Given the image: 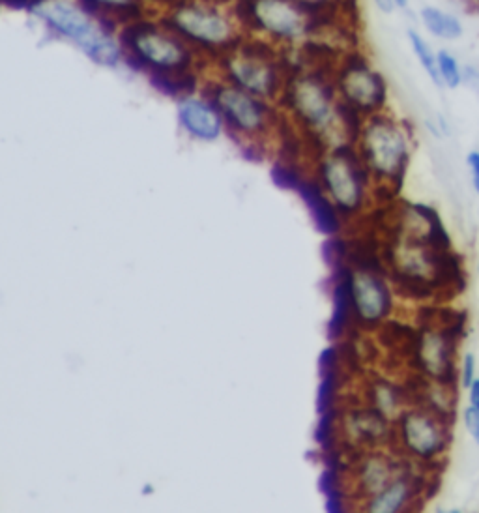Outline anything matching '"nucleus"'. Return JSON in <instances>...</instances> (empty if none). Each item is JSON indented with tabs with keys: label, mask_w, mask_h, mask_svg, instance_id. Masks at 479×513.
Masks as SVG:
<instances>
[{
	"label": "nucleus",
	"mask_w": 479,
	"mask_h": 513,
	"mask_svg": "<svg viewBox=\"0 0 479 513\" xmlns=\"http://www.w3.org/2000/svg\"><path fill=\"white\" fill-rule=\"evenodd\" d=\"M120 40L126 62L152 77L188 83L189 79L197 81L208 74L210 66L158 12H150L122 25Z\"/></svg>",
	"instance_id": "4"
},
{
	"label": "nucleus",
	"mask_w": 479,
	"mask_h": 513,
	"mask_svg": "<svg viewBox=\"0 0 479 513\" xmlns=\"http://www.w3.org/2000/svg\"><path fill=\"white\" fill-rule=\"evenodd\" d=\"M27 10L45 32L73 45L92 64L109 70L126 64L120 27L92 12L83 0H32Z\"/></svg>",
	"instance_id": "3"
},
{
	"label": "nucleus",
	"mask_w": 479,
	"mask_h": 513,
	"mask_svg": "<svg viewBox=\"0 0 479 513\" xmlns=\"http://www.w3.org/2000/svg\"><path fill=\"white\" fill-rule=\"evenodd\" d=\"M466 165L470 169V176H472V186L479 195V150H472L468 156H466Z\"/></svg>",
	"instance_id": "27"
},
{
	"label": "nucleus",
	"mask_w": 479,
	"mask_h": 513,
	"mask_svg": "<svg viewBox=\"0 0 479 513\" xmlns=\"http://www.w3.org/2000/svg\"><path fill=\"white\" fill-rule=\"evenodd\" d=\"M393 2H395L397 10H407L408 4H410V0H393Z\"/></svg>",
	"instance_id": "32"
},
{
	"label": "nucleus",
	"mask_w": 479,
	"mask_h": 513,
	"mask_svg": "<svg viewBox=\"0 0 479 513\" xmlns=\"http://www.w3.org/2000/svg\"><path fill=\"white\" fill-rule=\"evenodd\" d=\"M176 115L189 135L203 141H214L225 126L216 103L204 87L203 90H186L176 102Z\"/></svg>",
	"instance_id": "18"
},
{
	"label": "nucleus",
	"mask_w": 479,
	"mask_h": 513,
	"mask_svg": "<svg viewBox=\"0 0 479 513\" xmlns=\"http://www.w3.org/2000/svg\"><path fill=\"white\" fill-rule=\"evenodd\" d=\"M463 326V317L435 319V315L418 326L410 345L418 377L444 384L459 381L457 349L463 338Z\"/></svg>",
	"instance_id": "12"
},
{
	"label": "nucleus",
	"mask_w": 479,
	"mask_h": 513,
	"mask_svg": "<svg viewBox=\"0 0 479 513\" xmlns=\"http://www.w3.org/2000/svg\"><path fill=\"white\" fill-rule=\"evenodd\" d=\"M451 424L450 418L412 403L393 422V448L416 467L436 474L450 454Z\"/></svg>",
	"instance_id": "9"
},
{
	"label": "nucleus",
	"mask_w": 479,
	"mask_h": 513,
	"mask_svg": "<svg viewBox=\"0 0 479 513\" xmlns=\"http://www.w3.org/2000/svg\"><path fill=\"white\" fill-rule=\"evenodd\" d=\"M203 87L216 103L225 126L242 135H262L270 132L281 115L277 103L249 94L210 72L204 75Z\"/></svg>",
	"instance_id": "13"
},
{
	"label": "nucleus",
	"mask_w": 479,
	"mask_h": 513,
	"mask_svg": "<svg viewBox=\"0 0 479 513\" xmlns=\"http://www.w3.org/2000/svg\"><path fill=\"white\" fill-rule=\"evenodd\" d=\"M352 147L375 184V193H399L414 150V130L390 109L360 120Z\"/></svg>",
	"instance_id": "6"
},
{
	"label": "nucleus",
	"mask_w": 479,
	"mask_h": 513,
	"mask_svg": "<svg viewBox=\"0 0 479 513\" xmlns=\"http://www.w3.org/2000/svg\"><path fill=\"white\" fill-rule=\"evenodd\" d=\"M412 461L405 459L395 448H377L352 455L349 467V493L358 504L375 497L393 482Z\"/></svg>",
	"instance_id": "14"
},
{
	"label": "nucleus",
	"mask_w": 479,
	"mask_h": 513,
	"mask_svg": "<svg viewBox=\"0 0 479 513\" xmlns=\"http://www.w3.org/2000/svg\"><path fill=\"white\" fill-rule=\"evenodd\" d=\"M249 38L261 40L291 60L317 44H339L350 29V19H328L300 0H236Z\"/></svg>",
	"instance_id": "2"
},
{
	"label": "nucleus",
	"mask_w": 479,
	"mask_h": 513,
	"mask_svg": "<svg viewBox=\"0 0 479 513\" xmlns=\"http://www.w3.org/2000/svg\"><path fill=\"white\" fill-rule=\"evenodd\" d=\"M375 2H377L378 10L384 12V14H393L397 10L393 0H375Z\"/></svg>",
	"instance_id": "31"
},
{
	"label": "nucleus",
	"mask_w": 479,
	"mask_h": 513,
	"mask_svg": "<svg viewBox=\"0 0 479 513\" xmlns=\"http://www.w3.org/2000/svg\"><path fill=\"white\" fill-rule=\"evenodd\" d=\"M320 182L335 210L360 218L375 201V184L356 150L349 145L328 148L320 160Z\"/></svg>",
	"instance_id": "11"
},
{
	"label": "nucleus",
	"mask_w": 479,
	"mask_h": 513,
	"mask_svg": "<svg viewBox=\"0 0 479 513\" xmlns=\"http://www.w3.org/2000/svg\"><path fill=\"white\" fill-rule=\"evenodd\" d=\"M466 390H468V403H470V407H474L476 411H479V377Z\"/></svg>",
	"instance_id": "29"
},
{
	"label": "nucleus",
	"mask_w": 479,
	"mask_h": 513,
	"mask_svg": "<svg viewBox=\"0 0 479 513\" xmlns=\"http://www.w3.org/2000/svg\"><path fill=\"white\" fill-rule=\"evenodd\" d=\"M363 403H367L369 407L377 409L380 414L395 422V418L405 411L408 405H412L410 386L407 382L401 384L388 377H373L365 382Z\"/></svg>",
	"instance_id": "19"
},
{
	"label": "nucleus",
	"mask_w": 479,
	"mask_h": 513,
	"mask_svg": "<svg viewBox=\"0 0 479 513\" xmlns=\"http://www.w3.org/2000/svg\"><path fill=\"white\" fill-rule=\"evenodd\" d=\"M433 476L435 472L420 469L410 463L393 482L386 485L375 497L363 500L358 508L367 513H405L416 510V506L421 504L423 493L427 491L429 478Z\"/></svg>",
	"instance_id": "17"
},
{
	"label": "nucleus",
	"mask_w": 479,
	"mask_h": 513,
	"mask_svg": "<svg viewBox=\"0 0 479 513\" xmlns=\"http://www.w3.org/2000/svg\"><path fill=\"white\" fill-rule=\"evenodd\" d=\"M463 420H465L466 433L479 446V411L468 405L463 414Z\"/></svg>",
	"instance_id": "26"
},
{
	"label": "nucleus",
	"mask_w": 479,
	"mask_h": 513,
	"mask_svg": "<svg viewBox=\"0 0 479 513\" xmlns=\"http://www.w3.org/2000/svg\"><path fill=\"white\" fill-rule=\"evenodd\" d=\"M436 70H438L440 88L457 90V88L463 87L465 66L451 49H438L436 51Z\"/></svg>",
	"instance_id": "23"
},
{
	"label": "nucleus",
	"mask_w": 479,
	"mask_h": 513,
	"mask_svg": "<svg viewBox=\"0 0 479 513\" xmlns=\"http://www.w3.org/2000/svg\"><path fill=\"white\" fill-rule=\"evenodd\" d=\"M330 66V62L311 55L292 59L291 75L277 102L281 115L291 118L326 150L352 143L360 124V118L354 117L339 100Z\"/></svg>",
	"instance_id": "1"
},
{
	"label": "nucleus",
	"mask_w": 479,
	"mask_h": 513,
	"mask_svg": "<svg viewBox=\"0 0 479 513\" xmlns=\"http://www.w3.org/2000/svg\"><path fill=\"white\" fill-rule=\"evenodd\" d=\"M384 257L393 285L418 300L435 298L438 293H457L465 285L463 266L451 248H436L392 233Z\"/></svg>",
	"instance_id": "5"
},
{
	"label": "nucleus",
	"mask_w": 479,
	"mask_h": 513,
	"mask_svg": "<svg viewBox=\"0 0 479 513\" xmlns=\"http://www.w3.org/2000/svg\"><path fill=\"white\" fill-rule=\"evenodd\" d=\"M160 15L208 66L247 36L236 0H180Z\"/></svg>",
	"instance_id": "7"
},
{
	"label": "nucleus",
	"mask_w": 479,
	"mask_h": 513,
	"mask_svg": "<svg viewBox=\"0 0 479 513\" xmlns=\"http://www.w3.org/2000/svg\"><path fill=\"white\" fill-rule=\"evenodd\" d=\"M472 2H476V4H478V8H479V0H472Z\"/></svg>",
	"instance_id": "33"
},
{
	"label": "nucleus",
	"mask_w": 479,
	"mask_h": 513,
	"mask_svg": "<svg viewBox=\"0 0 479 513\" xmlns=\"http://www.w3.org/2000/svg\"><path fill=\"white\" fill-rule=\"evenodd\" d=\"M291 70L287 53L249 36L208 68L210 74L234 87L274 103L279 102Z\"/></svg>",
	"instance_id": "8"
},
{
	"label": "nucleus",
	"mask_w": 479,
	"mask_h": 513,
	"mask_svg": "<svg viewBox=\"0 0 479 513\" xmlns=\"http://www.w3.org/2000/svg\"><path fill=\"white\" fill-rule=\"evenodd\" d=\"M83 2L92 12L102 15L103 19L115 23L118 27L154 12L148 0H83Z\"/></svg>",
	"instance_id": "21"
},
{
	"label": "nucleus",
	"mask_w": 479,
	"mask_h": 513,
	"mask_svg": "<svg viewBox=\"0 0 479 513\" xmlns=\"http://www.w3.org/2000/svg\"><path fill=\"white\" fill-rule=\"evenodd\" d=\"M408 47L414 55L416 62L420 64L423 74L429 77V81L440 88V79H438V70H436V51L433 44L427 40V36L418 29L407 30Z\"/></svg>",
	"instance_id": "22"
},
{
	"label": "nucleus",
	"mask_w": 479,
	"mask_h": 513,
	"mask_svg": "<svg viewBox=\"0 0 479 513\" xmlns=\"http://www.w3.org/2000/svg\"><path fill=\"white\" fill-rule=\"evenodd\" d=\"M335 92L356 118L390 109V85L377 64L360 47L341 53L330 66Z\"/></svg>",
	"instance_id": "10"
},
{
	"label": "nucleus",
	"mask_w": 479,
	"mask_h": 513,
	"mask_svg": "<svg viewBox=\"0 0 479 513\" xmlns=\"http://www.w3.org/2000/svg\"><path fill=\"white\" fill-rule=\"evenodd\" d=\"M313 12L324 15L328 19H352L350 12L354 10V0H300Z\"/></svg>",
	"instance_id": "24"
},
{
	"label": "nucleus",
	"mask_w": 479,
	"mask_h": 513,
	"mask_svg": "<svg viewBox=\"0 0 479 513\" xmlns=\"http://www.w3.org/2000/svg\"><path fill=\"white\" fill-rule=\"evenodd\" d=\"M457 373H459V382L465 390L478 379V362L472 352H466L465 356L461 358V366L457 369Z\"/></svg>",
	"instance_id": "25"
},
{
	"label": "nucleus",
	"mask_w": 479,
	"mask_h": 513,
	"mask_svg": "<svg viewBox=\"0 0 479 513\" xmlns=\"http://www.w3.org/2000/svg\"><path fill=\"white\" fill-rule=\"evenodd\" d=\"M463 85L468 88H472L474 92L479 94V68L478 66H472V64H466L465 66V77H463Z\"/></svg>",
	"instance_id": "28"
},
{
	"label": "nucleus",
	"mask_w": 479,
	"mask_h": 513,
	"mask_svg": "<svg viewBox=\"0 0 479 513\" xmlns=\"http://www.w3.org/2000/svg\"><path fill=\"white\" fill-rule=\"evenodd\" d=\"M341 435L345 444L356 452L392 448L393 422L367 403L350 405L341 416Z\"/></svg>",
	"instance_id": "16"
},
{
	"label": "nucleus",
	"mask_w": 479,
	"mask_h": 513,
	"mask_svg": "<svg viewBox=\"0 0 479 513\" xmlns=\"http://www.w3.org/2000/svg\"><path fill=\"white\" fill-rule=\"evenodd\" d=\"M176 2H180V0H148L150 8H152L154 12H158V14H160L161 10H165V8H169V6H173Z\"/></svg>",
	"instance_id": "30"
},
{
	"label": "nucleus",
	"mask_w": 479,
	"mask_h": 513,
	"mask_svg": "<svg viewBox=\"0 0 479 513\" xmlns=\"http://www.w3.org/2000/svg\"><path fill=\"white\" fill-rule=\"evenodd\" d=\"M478 270H479V261H478Z\"/></svg>",
	"instance_id": "34"
},
{
	"label": "nucleus",
	"mask_w": 479,
	"mask_h": 513,
	"mask_svg": "<svg viewBox=\"0 0 479 513\" xmlns=\"http://www.w3.org/2000/svg\"><path fill=\"white\" fill-rule=\"evenodd\" d=\"M352 313L362 328H382L392 317L395 298L392 283L377 270L356 268L349 281Z\"/></svg>",
	"instance_id": "15"
},
{
	"label": "nucleus",
	"mask_w": 479,
	"mask_h": 513,
	"mask_svg": "<svg viewBox=\"0 0 479 513\" xmlns=\"http://www.w3.org/2000/svg\"><path fill=\"white\" fill-rule=\"evenodd\" d=\"M418 19H420L423 32H427L438 42L453 44L465 36V25H463L461 17L442 6H436V4L421 6Z\"/></svg>",
	"instance_id": "20"
}]
</instances>
